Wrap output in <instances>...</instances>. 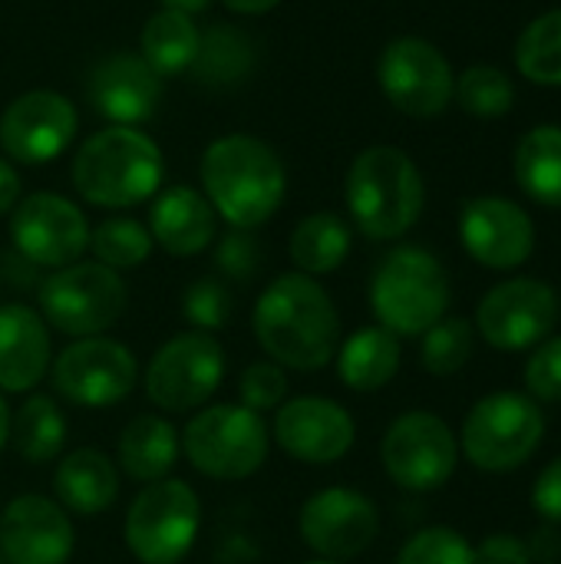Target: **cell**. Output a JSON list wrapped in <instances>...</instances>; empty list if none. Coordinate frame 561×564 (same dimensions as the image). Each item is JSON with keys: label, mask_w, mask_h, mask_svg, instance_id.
Returning a JSON list of instances; mask_svg holds the SVG:
<instances>
[{"label": "cell", "mask_w": 561, "mask_h": 564, "mask_svg": "<svg viewBox=\"0 0 561 564\" xmlns=\"http://www.w3.org/2000/svg\"><path fill=\"white\" fill-rule=\"evenodd\" d=\"M255 69V43L248 33L218 23L198 40V53L192 59V73L205 86H235L248 79Z\"/></svg>", "instance_id": "cell-30"}, {"label": "cell", "mask_w": 561, "mask_h": 564, "mask_svg": "<svg viewBox=\"0 0 561 564\" xmlns=\"http://www.w3.org/2000/svg\"><path fill=\"white\" fill-rule=\"evenodd\" d=\"M380 463L400 489L436 492L453 479L460 466V440L436 413L413 410L387 426Z\"/></svg>", "instance_id": "cell-12"}, {"label": "cell", "mask_w": 561, "mask_h": 564, "mask_svg": "<svg viewBox=\"0 0 561 564\" xmlns=\"http://www.w3.org/2000/svg\"><path fill=\"white\" fill-rule=\"evenodd\" d=\"M546 440L542 406L513 390L476 400L460 430V449L483 473H513L526 466Z\"/></svg>", "instance_id": "cell-7"}, {"label": "cell", "mask_w": 561, "mask_h": 564, "mask_svg": "<svg viewBox=\"0 0 561 564\" xmlns=\"http://www.w3.org/2000/svg\"><path fill=\"white\" fill-rule=\"evenodd\" d=\"M258 347L284 370L314 373L341 347V314L331 294L308 274H278L251 311Z\"/></svg>", "instance_id": "cell-1"}, {"label": "cell", "mask_w": 561, "mask_h": 564, "mask_svg": "<svg viewBox=\"0 0 561 564\" xmlns=\"http://www.w3.org/2000/svg\"><path fill=\"white\" fill-rule=\"evenodd\" d=\"M228 10H235V13H268V10H274L281 0H222Z\"/></svg>", "instance_id": "cell-44"}, {"label": "cell", "mask_w": 561, "mask_h": 564, "mask_svg": "<svg viewBox=\"0 0 561 564\" xmlns=\"http://www.w3.org/2000/svg\"><path fill=\"white\" fill-rule=\"evenodd\" d=\"M397 564H476V552L466 542V535H460L450 525H430L420 529L413 539H407V545L400 549Z\"/></svg>", "instance_id": "cell-36"}, {"label": "cell", "mask_w": 561, "mask_h": 564, "mask_svg": "<svg viewBox=\"0 0 561 564\" xmlns=\"http://www.w3.org/2000/svg\"><path fill=\"white\" fill-rule=\"evenodd\" d=\"M89 248L99 264H106L112 271H126V268H139L152 254L155 241L142 221L109 218L96 231H89Z\"/></svg>", "instance_id": "cell-33"}, {"label": "cell", "mask_w": 561, "mask_h": 564, "mask_svg": "<svg viewBox=\"0 0 561 564\" xmlns=\"http://www.w3.org/2000/svg\"><path fill=\"white\" fill-rule=\"evenodd\" d=\"M7 440H10V406L0 393V449L7 446Z\"/></svg>", "instance_id": "cell-46"}, {"label": "cell", "mask_w": 561, "mask_h": 564, "mask_svg": "<svg viewBox=\"0 0 561 564\" xmlns=\"http://www.w3.org/2000/svg\"><path fill=\"white\" fill-rule=\"evenodd\" d=\"M202 529V499L182 479H159L142 486L129 502L122 542L142 564H179L195 545Z\"/></svg>", "instance_id": "cell-9"}, {"label": "cell", "mask_w": 561, "mask_h": 564, "mask_svg": "<svg viewBox=\"0 0 561 564\" xmlns=\"http://www.w3.org/2000/svg\"><path fill=\"white\" fill-rule=\"evenodd\" d=\"M165 162L159 145L136 126H109L83 142L73 159L76 192L99 208H129L152 198Z\"/></svg>", "instance_id": "cell-4"}, {"label": "cell", "mask_w": 561, "mask_h": 564, "mask_svg": "<svg viewBox=\"0 0 561 564\" xmlns=\"http://www.w3.org/2000/svg\"><path fill=\"white\" fill-rule=\"evenodd\" d=\"M347 208L354 225L374 241H393L407 235L427 202L423 175L417 162L397 145H370L347 169Z\"/></svg>", "instance_id": "cell-3"}, {"label": "cell", "mask_w": 561, "mask_h": 564, "mask_svg": "<svg viewBox=\"0 0 561 564\" xmlns=\"http://www.w3.org/2000/svg\"><path fill=\"white\" fill-rule=\"evenodd\" d=\"M377 79L384 96L407 116L430 119L440 116L456 89L450 59L420 36L393 40L377 63Z\"/></svg>", "instance_id": "cell-15"}, {"label": "cell", "mask_w": 561, "mask_h": 564, "mask_svg": "<svg viewBox=\"0 0 561 564\" xmlns=\"http://www.w3.org/2000/svg\"><path fill=\"white\" fill-rule=\"evenodd\" d=\"M10 440L23 463H53L66 446V416L53 397L30 393L10 416Z\"/></svg>", "instance_id": "cell-29"}, {"label": "cell", "mask_w": 561, "mask_h": 564, "mask_svg": "<svg viewBox=\"0 0 561 564\" xmlns=\"http://www.w3.org/2000/svg\"><path fill=\"white\" fill-rule=\"evenodd\" d=\"M53 492L66 512L93 519L119 499V469L103 449H73L53 473Z\"/></svg>", "instance_id": "cell-24"}, {"label": "cell", "mask_w": 561, "mask_h": 564, "mask_svg": "<svg viewBox=\"0 0 561 564\" xmlns=\"http://www.w3.org/2000/svg\"><path fill=\"white\" fill-rule=\"evenodd\" d=\"M238 397L241 406L255 413H274L288 400V373L274 360H255L245 367L238 380Z\"/></svg>", "instance_id": "cell-38"}, {"label": "cell", "mask_w": 561, "mask_h": 564, "mask_svg": "<svg viewBox=\"0 0 561 564\" xmlns=\"http://www.w3.org/2000/svg\"><path fill=\"white\" fill-rule=\"evenodd\" d=\"M308 564H341V562H327V558H314V562H308Z\"/></svg>", "instance_id": "cell-47"}, {"label": "cell", "mask_w": 561, "mask_h": 564, "mask_svg": "<svg viewBox=\"0 0 561 564\" xmlns=\"http://www.w3.org/2000/svg\"><path fill=\"white\" fill-rule=\"evenodd\" d=\"M0 564H7V558H3V555H0Z\"/></svg>", "instance_id": "cell-48"}, {"label": "cell", "mask_w": 561, "mask_h": 564, "mask_svg": "<svg viewBox=\"0 0 561 564\" xmlns=\"http://www.w3.org/2000/svg\"><path fill=\"white\" fill-rule=\"evenodd\" d=\"M205 7H208V0H162V10H175V13H185V17H192V13H198Z\"/></svg>", "instance_id": "cell-45"}, {"label": "cell", "mask_w": 561, "mask_h": 564, "mask_svg": "<svg viewBox=\"0 0 561 564\" xmlns=\"http://www.w3.org/2000/svg\"><path fill=\"white\" fill-rule=\"evenodd\" d=\"M231 307H235L231 291L215 278H198L182 294V317L202 334H215V330L228 327Z\"/></svg>", "instance_id": "cell-37"}, {"label": "cell", "mask_w": 561, "mask_h": 564, "mask_svg": "<svg viewBox=\"0 0 561 564\" xmlns=\"http://www.w3.org/2000/svg\"><path fill=\"white\" fill-rule=\"evenodd\" d=\"M473 552H476V564H532L529 542L509 532H496L483 539V545H476Z\"/></svg>", "instance_id": "cell-41"}, {"label": "cell", "mask_w": 561, "mask_h": 564, "mask_svg": "<svg viewBox=\"0 0 561 564\" xmlns=\"http://www.w3.org/2000/svg\"><path fill=\"white\" fill-rule=\"evenodd\" d=\"M294 268L308 278L337 271L350 254V225L334 212H314L298 221L288 241Z\"/></svg>", "instance_id": "cell-28"}, {"label": "cell", "mask_w": 561, "mask_h": 564, "mask_svg": "<svg viewBox=\"0 0 561 564\" xmlns=\"http://www.w3.org/2000/svg\"><path fill=\"white\" fill-rule=\"evenodd\" d=\"M473 344H476V334L466 317H443L423 334L420 364L433 377H453L470 364Z\"/></svg>", "instance_id": "cell-35"}, {"label": "cell", "mask_w": 561, "mask_h": 564, "mask_svg": "<svg viewBox=\"0 0 561 564\" xmlns=\"http://www.w3.org/2000/svg\"><path fill=\"white\" fill-rule=\"evenodd\" d=\"M271 430L261 413L241 403L195 410L182 433V453L205 479L241 482L268 463Z\"/></svg>", "instance_id": "cell-6"}, {"label": "cell", "mask_w": 561, "mask_h": 564, "mask_svg": "<svg viewBox=\"0 0 561 564\" xmlns=\"http://www.w3.org/2000/svg\"><path fill=\"white\" fill-rule=\"evenodd\" d=\"M53 364L50 327L26 304H0V393H30Z\"/></svg>", "instance_id": "cell-22"}, {"label": "cell", "mask_w": 561, "mask_h": 564, "mask_svg": "<svg viewBox=\"0 0 561 564\" xmlns=\"http://www.w3.org/2000/svg\"><path fill=\"white\" fill-rule=\"evenodd\" d=\"M76 135V106L50 89L17 96L0 116V145L13 162L43 165Z\"/></svg>", "instance_id": "cell-19"}, {"label": "cell", "mask_w": 561, "mask_h": 564, "mask_svg": "<svg viewBox=\"0 0 561 564\" xmlns=\"http://www.w3.org/2000/svg\"><path fill=\"white\" fill-rule=\"evenodd\" d=\"M205 198L231 228L265 225L284 202L288 175L278 152L255 135L215 139L202 155Z\"/></svg>", "instance_id": "cell-2"}, {"label": "cell", "mask_w": 561, "mask_h": 564, "mask_svg": "<svg viewBox=\"0 0 561 564\" xmlns=\"http://www.w3.org/2000/svg\"><path fill=\"white\" fill-rule=\"evenodd\" d=\"M179 453H182V436L159 413H142V416L129 420L126 430L119 433V446H116V459H119L122 473L142 486L169 479V473L179 463Z\"/></svg>", "instance_id": "cell-25"}, {"label": "cell", "mask_w": 561, "mask_h": 564, "mask_svg": "<svg viewBox=\"0 0 561 564\" xmlns=\"http://www.w3.org/2000/svg\"><path fill=\"white\" fill-rule=\"evenodd\" d=\"M516 66L536 86H561V7L536 17L519 33Z\"/></svg>", "instance_id": "cell-32"}, {"label": "cell", "mask_w": 561, "mask_h": 564, "mask_svg": "<svg viewBox=\"0 0 561 564\" xmlns=\"http://www.w3.org/2000/svg\"><path fill=\"white\" fill-rule=\"evenodd\" d=\"M526 387L536 403H561V337H546L539 347H532Z\"/></svg>", "instance_id": "cell-39"}, {"label": "cell", "mask_w": 561, "mask_h": 564, "mask_svg": "<svg viewBox=\"0 0 561 564\" xmlns=\"http://www.w3.org/2000/svg\"><path fill=\"white\" fill-rule=\"evenodd\" d=\"M337 377L354 393H377L384 390L400 370V337L377 327H360L347 340H341L337 354Z\"/></svg>", "instance_id": "cell-26"}, {"label": "cell", "mask_w": 561, "mask_h": 564, "mask_svg": "<svg viewBox=\"0 0 561 564\" xmlns=\"http://www.w3.org/2000/svg\"><path fill=\"white\" fill-rule=\"evenodd\" d=\"M559 321V294L536 278H509L486 291L476 307L479 337L503 350L519 354L539 347Z\"/></svg>", "instance_id": "cell-13"}, {"label": "cell", "mask_w": 561, "mask_h": 564, "mask_svg": "<svg viewBox=\"0 0 561 564\" xmlns=\"http://www.w3.org/2000/svg\"><path fill=\"white\" fill-rule=\"evenodd\" d=\"M304 545L327 562H350L364 555L380 535V509L370 496L331 486L314 492L298 512Z\"/></svg>", "instance_id": "cell-14"}, {"label": "cell", "mask_w": 561, "mask_h": 564, "mask_svg": "<svg viewBox=\"0 0 561 564\" xmlns=\"http://www.w3.org/2000/svg\"><path fill=\"white\" fill-rule=\"evenodd\" d=\"M202 33L195 30L192 17L175 13V10H159L149 17L142 30V59L159 73V76H179L192 66L198 53Z\"/></svg>", "instance_id": "cell-31"}, {"label": "cell", "mask_w": 561, "mask_h": 564, "mask_svg": "<svg viewBox=\"0 0 561 564\" xmlns=\"http://www.w3.org/2000/svg\"><path fill=\"white\" fill-rule=\"evenodd\" d=\"M516 182L519 188L546 205L561 208V126H536L516 145Z\"/></svg>", "instance_id": "cell-27"}, {"label": "cell", "mask_w": 561, "mask_h": 564, "mask_svg": "<svg viewBox=\"0 0 561 564\" xmlns=\"http://www.w3.org/2000/svg\"><path fill=\"white\" fill-rule=\"evenodd\" d=\"M271 436L294 463L331 466L354 449L357 423L331 397H294L274 410Z\"/></svg>", "instance_id": "cell-17"}, {"label": "cell", "mask_w": 561, "mask_h": 564, "mask_svg": "<svg viewBox=\"0 0 561 564\" xmlns=\"http://www.w3.org/2000/svg\"><path fill=\"white\" fill-rule=\"evenodd\" d=\"M17 202H20V175L13 172L10 162L0 159V215L13 212Z\"/></svg>", "instance_id": "cell-43"}, {"label": "cell", "mask_w": 561, "mask_h": 564, "mask_svg": "<svg viewBox=\"0 0 561 564\" xmlns=\"http://www.w3.org/2000/svg\"><path fill=\"white\" fill-rule=\"evenodd\" d=\"M453 96L460 99V106L479 119H496L506 116L516 102V86L513 76L499 66H470L466 73L456 76V89Z\"/></svg>", "instance_id": "cell-34"}, {"label": "cell", "mask_w": 561, "mask_h": 564, "mask_svg": "<svg viewBox=\"0 0 561 564\" xmlns=\"http://www.w3.org/2000/svg\"><path fill=\"white\" fill-rule=\"evenodd\" d=\"M76 549L69 512L46 496H17L0 512V555L7 564H66Z\"/></svg>", "instance_id": "cell-20"}, {"label": "cell", "mask_w": 561, "mask_h": 564, "mask_svg": "<svg viewBox=\"0 0 561 564\" xmlns=\"http://www.w3.org/2000/svg\"><path fill=\"white\" fill-rule=\"evenodd\" d=\"M532 509L546 522L561 525V456L539 473V479L532 486Z\"/></svg>", "instance_id": "cell-42"}, {"label": "cell", "mask_w": 561, "mask_h": 564, "mask_svg": "<svg viewBox=\"0 0 561 564\" xmlns=\"http://www.w3.org/2000/svg\"><path fill=\"white\" fill-rule=\"evenodd\" d=\"M126 301V281L99 261H73L40 284V317L73 340L106 334L122 317Z\"/></svg>", "instance_id": "cell-8"}, {"label": "cell", "mask_w": 561, "mask_h": 564, "mask_svg": "<svg viewBox=\"0 0 561 564\" xmlns=\"http://www.w3.org/2000/svg\"><path fill=\"white\" fill-rule=\"evenodd\" d=\"M159 99L162 76L136 53H112L89 76V102L112 126L145 122Z\"/></svg>", "instance_id": "cell-21"}, {"label": "cell", "mask_w": 561, "mask_h": 564, "mask_svg": "<svg viewBox=\"0 0 561 564\" xmlns=\"http://www.w3.org/2000/svg\"><path fill=\"white\" fill-rule=\"evenodd\" d=\"M53 390L83 410H106L122 403L139 383V360L136 354L106 334L79 337L56 354L50 364Z\"/></svg>", "instance_id": "cell-11"}, {"label": "cell", "mask_w": 561, "mask_h": 564, "mask_svg": "<svg viewBox=\"0 0 561 564\" xmlns=\"http://www.w3.org/2000/svg\"><path fill=\"white\" fill-rule=\"evenodd\" d=\"M370 311L393 337H423L450 311L446 268L427 248H393L370 278Z\"/></svg>", "instance_id": "cell-5"}, {"label": "cell", "mask_w": 561, "mask_h": 564, "mask_svg": "<svg viewBox=\"0 0 561 564\" xmlns=\"http://www.w3.org/2000/svg\"><path fill=\"white\" fill-rule=\"evenodd\" d=\"M460 241L473 261L493 271H513L532 258L536 225L526 208L499 195H479L460 212Z\"/></svg>", "instance_id": "cell-18"}, {"label": "cell", "mask_w": 561, "mask_h": 564, "mask_svg": "<svg viewBox=\"0 0 561 564\" xmlns=\"http://www.w3.org/2000/svg\"><path fill=\"white\" fill-rule=\"evenodd\" d=\"M258 261H261V254H258V241L251 231L231 228L215 245V268L231 281H248L258 271Z\"/></svg>", "instance_id": "cell-40"}, {"label": "cell", "mask_w": 561, "mask_h": 564, "mask_svg": "<svg viewBox=\"0 0 561 564\" xmlns=\"http://www.w3.org/2000/svg\"><path fill=\"white\" fill-rule=\"evenodd\" d=\"M149 235L172 258L202 254L215 241V208L202 192L188 185H172L152 202Z\"/></svg>", "instance_id": "cell-23"}, {"label": "cell", "mask_w": 561, "mask_h": 564, "mask_svg": "<svg viewBox=\"0 0 561 564\" xmlns=\"http://www.w3.org/2000/svg\"><path fill=\"white\" fill-rule=\"evenodd\" d=\"M13 248L36 268H66L89 248V221L83 208L56 192H36L17 202L10 218Z\"/></svg>", "instance_id": "cell-16"}, {"label": "cell", "mask_w": 561, "mask_h": 564, "mask_svg": "<svg viewBox=\"0 0 561 564\" xmlns=\"http://www.w3.org/2000/svg\"><path fill=\"white\" fill-rule=\"evenodd\" d=\"M225 380V350L215 334L185 330L165 340L145 367V397L162 413L202 410Z\"/></svg>", "instance_id": "cell-10"}]
</instances>
